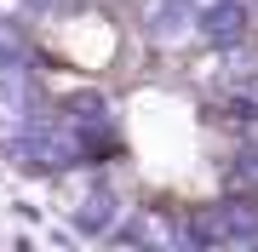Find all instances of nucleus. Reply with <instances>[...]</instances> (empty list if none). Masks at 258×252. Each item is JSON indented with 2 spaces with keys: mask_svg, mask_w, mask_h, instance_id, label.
<instances>
[{
  "mask_svg": "<svg viewBox=\"0 0 258 252\" xmlns=\"http://www.w3.org/2000/svg\"><path fill=\"white\" fill-rule=\"evenodd\" d=\"M12 52H18V35H12L6 23H0V63H12Z\"/></svg>",
  "mask_w": 258,
  "mask_h": 252,
  "instance_id": "obj_1",
  "label": "nucleus"
}]
</instances>
